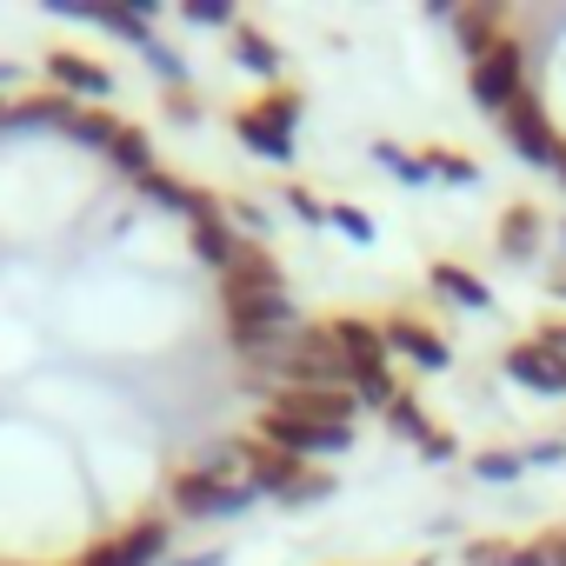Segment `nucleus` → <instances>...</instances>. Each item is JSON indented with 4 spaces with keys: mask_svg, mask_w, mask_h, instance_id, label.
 <instances>
[{
    "mask_svg": "<svg viewBox=\"0 0 566 566\" xmlns=\"http://www.w3.org/2000/svg\"><path fill=\"white\" fill-rule=\"evenodd\" d=\"M187 247H193V260H200L207 273H227V266H233V253H240V227L227 220L220 193H200V207L187 213Z\"/></svg>",
    "mask_w": 566,
    "mask_h": 566,
    "instance_id": "13",
    "label": "nucleus"
},
{
    "mask_svg": "<svg viewBox=\"0 0 566 566\" xmlns=\"http://www.w3.org/2000/svg\"><path fill=\"white\" fill-rule=\"evenodd\" d=\"M546 287H553V301H566V266H559V273L546 280Z\"/></svg>",
    "mask_w": 566,
    "mask_h": 566,
    "instance_id": "36",
    "label": "nucleus"
},
{
    "mask_svg": "<svg viewBox=\"0 0 566 566\" xmlns=\"http://www.w3.org/2000/svg\"><path fill=\"white\" fill-rule=\"evenodd\" d=\"M167 114H174V120H200V101H193V87H167Z\"/></svg>",
    "mask_w": 566,
    "mask_h": 566,
    "instance_id": "34",
    "label": "nucleus"
},
{
    "mask_svg": "<svg viewBox=\"0 0 566 566\" xmlns=\"http://www.w3.org/2000/svg\"><path fill=\"white\" fill-rule=\"evenodd\" d=\"M500 367H506V380H520L526 394H546V400H559V394H566V354H553L539 334L513 340V347L500 354Z\"/></svg>",
    "mask_w": 566,
    "mask_h": 566,
    "instance_id": "14",
    "label": "nucleus"
},
{
    "mask_svg": "<svg viewBox=\"0 0 566 566\" xmlns=\"http://www.w3.org/2000/svg\"><path fill=\"white\" fill-rule=\"evenodd\" d=\"M539 240H546V213L533 200H506L500 220H493V253L526 266V260H539Z\"/></svg>",
    "mask_w": 566,
    "mask_h": 566,
    "instance_id": "16",
    "label": "nucleus"
},
{
    "mask_svg": "<svg viewBox=\"0 0 566 566\" xmlns=\"http://www.w3.org/2000/svg\"><path fill=\"white\" fill-rule=\"evenodd\" d=\"M493 127H500V140H506V147H513V154H520L526 167L553 174V160H559L566 134L553 127V114H546V101H539L533 87H526V94H520V101H513V107H506V114H500Z\"/></svg>",
    "mask_w": 566,
    "mask_h": 566,
    "instance_id": "6",
    "label": "nucleus"
},
{
    "mask_svg": "<svg viewBox=\"0 0 566 566\" xmlns=\"http://www.w3.org/2000/svg\"><path fill=\"white\" fill-rule=\"evenodd\" d=\"M120 127H127V120H120V114H107V107H74V114H67V127H61V134H67V140H74V147H94V154H107V147H114V134H120Z\"/></svg>",
    "mask_w": 566,
    "mask_h": 566,
    "instance_id": "23",
    "label": "nucleus"
},
{
    "mask_svg": "<svg viewBox=\"0 0 566 566\" xmlns=\"http://www.w3.org/2000/svg\"><path fill=\"white\" fill-rule=\"evenodd\" d=\"M413 566H433V559H413Z\"/></svg>",
    "mask_w": 566,
    "mask_h": 566,
    "instance_id": "38",
    "label": "nucleus"
},
{
    "mask_svg": "<svg viewBox=\"0 0 566 566\" xmlns=\"http://www.w3.org/2000/svg\"><path fill=\"white\" fill-rule=\"evenodd\" d=\"M233 447H240V467H247V480L260 486V500H280V506H321V500L340 486L327 467L280 453V447H273V440H260L253 427H247V433H233Z\"/></svg>",
    "mask_w": 566,
    "mask_h": 566,
    "instance_id": "1",
    "label": "nucleus"
},
{
    "mask_svg": "<svg viewBox=\"0 0 566 566\" xmlns=\"http://www.w3.org/2000/svg\"><path fill=\"white\" fill-rule=\"evenodd\" d=\"M559 240H566V227H559Z\"/></svg>",
    "mask_w": 566,
    "mask_h": 566,
    "instance_id": "39",
    "label": "nucleus"
},
{
    "mask_svg": "<svg viewBox=\"0 0 566 566\" xmlns=\"http://www.w3.org/2000/svg\"><path fill=\"white\" fill-rule=\"evenodd\" d=\"M301 114H307V94H301L294 81H280V87H266L260 101L233 107V140H240L247 154L273 160V167H294V154H301Z\"/></svg>",
    "mask_w": 566,
    "mask_h": 566,
    "instance_id": "2",
    "label": "nucleus"
},
{
    "mask_svg": "<svg viewBox=\"0 0 566 566\" xmlns=\"http://www.w3.org/2000/svg\"><path fill=\"white\" fill-rule=\"evenodd\" d=\"M380 420H387V427H394V433H400V440H407L413 453H420V447H427V440L440 433V420H433V413L420 407V394H413V387H400V400H394V407H387Z\"/></svg>",
    "mask_w": 566,
    "mask_h": 566,
    "instance_id": "22",
    "label": "nucleus"
},
{
    "mask_svg": "<svg viewBox=\"0 0 566 566\" xmlns=\"http://www.w3.org/2000/svg\"><path fill=\"white\" fill-rule=\"evenodd\" d=\"M420 167H427V180L480 187V160H473V154H460V147H420Z\"/></svg>",
    "mask_w": 566,
    "mask_h": 566,
    "instance_id": "24",
    "label": "nucleus"
},
{
    "mask_svg": "<svg viewBox=\"0 0 566 566\" xmlns=\"http://www.w3.org/2000/svg\"><path fill=\"white\" fill-rule=\"evenodd\" d=\"M380 334H387V354L407 360V367H420V374H447V367H453V340H447L427 314H413V307L380 314Z\"/></svg>",
    "mask_w": 566,
    "mask_h": 566,
    "instance_id": "7",
    "label": "nucleus"
},
{
    "mask_svg": "<svg viewBox=\"0 0 566 566\" xmlns=\"http://www.w3.org/2000/svg\"><path fill=\"white\" fill-rule=\"evenodd\" d=\"M253 433L273 440L280 453H294V460H314V467L354 447V427H314V420H294V413H260Z\"/></svg>",
    "mask_w": 566,
    "mask_h": 566,
    "instance_id": "9",
    "label": "nucleus"
},
{
    "mask_svg": "<svg viewBox=\"0 0 566 566\" xmlns=\"http://www.w3.org/2000/svg\"><path fill=\"white\" fill-rule=\"evenodd\" d=\"M287 207L307 220V227H327V213H334V200H321V193H307L301 180H287Z\"/></svg>",
    "mask_w": 566,
    "mask_h": 566,
    "instance_id": "31",
    "label": "nucleus"
},
{
    "mask_svg": "<svg viewBox=\"0 0 566 566\" xmlns=\"http://www.w3.org/2000/svg\"><path fill=\"white\" fill-rule=\"evenodd\" d=\"M107 539L120 546V566H167V553H174V520L147 506V513H134L127 526H114Z\"/></svg>",
    "mask_w": 566,
    "mask_h": 566,
    "instance_id": "17",
    "label": "nucleus"
},
{
    "mask_svg": "<svg viewBox=\"0 0 566 566\" xmlns=\"http://www.w3.org/2000/svg\"><path fill=\"white\" fill-rule=\"evenodd\" d=\"M41 74H48L54 94L81 101V107H107V101H114V67L94 61V54H81V48H48Z\"/></svg>",
    "mask_w": 566,
    "mask_h": 566,
    "instance_id": "10",
    "label": "nucleus"
},
{
    "mask_svg": "<svg viewBox=\"0 0 566 566\" xmlns=\"http://www.w3.org/2000/svg\"><path fill=\"white\" fill-rule=\"evenodd\" d=\"M473 473H480V480H520V473H526V453H520V447H480V453H473Z\"/></svg>",
    "mask_w": 566,
    "mask_h": 566,
    "instance_id": "27",
    "label": "nucleus"
},
{
    "mask_svg": "<svg viewBox=\"0 0 566 566\" xmlns=\"http://www.w3.org/2000/svg\"><path fill=\"white\" fill-rule=\"evenodd\" d=\"M526 453V467H559L566 460V440H533V447H520Z\"/></svg>",
    "mask_w": 566,
    "mask_h": 566,
    "instance_id": "33",
    "label": "nucleus"
},
{
    "mask_svg": "<svg viewBox=\"0 0 566 566\" xmlns=\"http://www.w3.org/2000/svg\"><path fill=\"white\" fill-rule=\"evenodd\" d=\"M327 334H334V347H340V360H347L354 380L394 374V354H387V334H380L374 314H327Z\"/></svg>",
    "mask_w": 566,
    "mask_h": 566,
    "instance_id": "12",
    "label": "nucleus"
},
{
    "mask_svg": "<svg viewBox=\"0 0 566 566\" xmlns=\"http://www.w3.org/2000/svg\"><path fill=\"white\" fill-rule=\"evenodd\" d=\"M266 294H287V266H280V253L266 240H240L233 266L213 273V301H220V314H233V307L266 301Z\"/></svg>",
    "mask_w": 566,
    "mask_h": 566,
    "instance_id": "4",
    "label": "nucleus"
},
{
    "mask_svg": "<svg viewBox=\"0 0 566 566\" xmlns=\"http://www.w3.org/2000/svg\"><path fill=\"white\" fill-rule=\"evenodd\" d=\"M327 227H340L347 240H374V213H367V207H354V200H334Z\"/></svg>",
    "mask_w": 566,
    "mask_h": 566,
    "instance_id": "30",
    "label": "nucleus"
},
{
    "mask_svg": "<svg viewBox=\"0 0 566 566\" xmlns=\"http://www.w3.org/2000/svg\"><path fill=\"white\" fill-rule=\"evenodd\" d=\"M260 500V486L240 473V480H227V473H213V467H200V460H187V467H174L167 473V493H160V513L180 526V520H193V526H207V520H233V513H247Z\"/></svg>",
    "mask_w": 566,
    "mask_h": 566,
    "instance_id": "3",
    "label": "nucleus"
},
{
    "mask_svg": "<svg viewBox=\"0 0 566 566\" xmlns=\"http://www.w3.org/2000/svg\"><path fill=\"white\" fill-rule=\"evenodd\" d=\"M460 566H520V539H500V533L467 539L460 546Z\"/></svg>",
    "mask_w": 566,
    "mask_h": 566,
    "instance_id": "26",
    "label": "nucleus"
},
{
    "mask_svg": "<svg viewBox=\"0 0 566 566\" xmlns=\"http://www.w3.org/2000/svg\"><path fill=\"white\" fill-rule=\"evenodd\" d=\"M74 566H120V546H114V539L101 533V539H87V546L74 553Z\"/></svg>",
    "mask_w": 566,
    "mask_h": 566,
    "instance_id": "32",
    "label": "nucleus"
},
{
    "mask_svg": "<svg viewBox=\"0 0 566 566\" xmlns=\"http://www.w3.org/2000/svg\"><path fill=\"white\" fill-rule=\"evenodd\" d=\"M433 14L453 28V41H460V54H467V61H480L486 48H500V41H506V8H493V0H473V8L433 0Z\"/></svg>",
    "mask_w": 566,
    "mask_h": 566,
    "instance_id": "15",
    "label": "nucleus"
},
{
    "mask_svg": "<svg viewBox=\"0 0 566 566\" xmlns=\"http://www.w3.org/2000/svg\"><path fill=\"white\" fill-rule=\"evenodd\" d=\"M520 566H566V520L539 526L533 539H520Z\"/></svg>",
    "mask_w": 566,
    "mask_h": 566,
    "instance_id": "25",
    "label": "nucleus"
},
{
    "mask_svg": "<svg viewBox=\"0 0 566 566\" xmlns=\"http://www.w3.org/2000/svg\"><path fill=\"white\" fill-rule=\"evenodd\" d=\"M260 413H294L314 427H360V400L354 387H280L260 400Z\"/></svg>",
    "mask_w": 566,
    "mask_h": 566,
    "instance_id": "11",
    "label": "nucleus"
},
{
    "mask_svg": "<svg viewBox=\"0 0 566 566\" xmlns=\"http://www.w3.org/2000/svg\"><path fill=\"white\" fill-rule=\"evenodd\" d=\"M427 287H433L447 307H460V314H486V307H493V287H486L473 266H460V260H433V266H427Z\"/></svg>",
    "mask_w": 566,
    "mask_h": 566,
    "instance_id": "18",
    "label": "nucleus"
},
{
    "mask_svg": "<svg viewBox=\"0 0 566 566\" xmlns=\"http://www.w3.org/2000/svg\"><path fill=\"white\" fill-rule=\"evenodd\" d=\"M374 160H387V167H394V180H407V187H427V167H420V154H413V147L374 140Z\"/></svg>",
    "mask_w": 566,
    "mask_h": 566,
    "instance_id": "29",
    "label": "nucleus"
},
{
    "mask_svg": "<svg viewBox=\"0 0 566 566\" xmlns=\"http://www.w3.org/2000/svg\"><path fill=\"white\" fill-rule=\"evenodd\" d=\"M233 67H247V74H260L266 87H280V67H287V61H280V41L260 28V21H233Z\"/></svg>",
    "mask_w": 566,
    "mask_h": 566,
    "instance_id": "19",
    "label": "nucleus"
},
{
    "mask_svg": "<svg viewBox=\"0 0 566 566\" xmlns=\"http://www.w3.org/2000/svg\"><path fill=\"white\" fill-rule=\"evenodd\" d=\"M134 193H140V200H154V207H167V213H180V220L200 207V187H187V180H180V174H167V167H147V174L134 180Z\"/></svg>",
    "mask_w": 566,
    "mask_h": 566,
    "instance_id": "21",
    "label": "nucleus"
},
{
    "mask_svg": "<svg viewBox=\"0 0 566 566\" xmlns=\"http://www.w3.org/2000/svg\"><path fill=\"white\" fill-rule=\"evenodd\" d=\"M180 21H187V28H227V34H233L240 14H233V0H180Z\"/></svg>",
    "mask_w": 566,
    "mask_h": 566,
    "instance_id": "28",
    "label": "nucleus"
},
{
    "mask_svg": "<svg viewBox=\"0 0 566 566\" xmlns=\"http://www.w3.org/2000/svg\"><path fill=\"white\" fill-rule=\"evenodd\" d=\"M553 180H559V187H566V147H559V160H553Z\"/></svg>",
    "mask_w": 566,
    "mask_h": 566,
    "instance_id": "37",
    "label": "nucleus"
},
{
    "mask_svg": "<svg viewBox=\"0 0 566 566\" xmlns=\"http://www.w3.org/2000/svg\"><path fill=\"white\" fill-rule=\"evenodd\" d=\"M54 14H67V21H94L101 34H114V41H134L140 54L160 41L154 34V8L147 0H48Z\"/></svg>",
    "mask_w": 566,
    "mask_h": 566,
    "instance_id": "8",
    "label": "nucleus"
},
{
    "mask_svg": "<svg viewBox=\"0 0 566 566\" xmlns=\"http://www.w3.org/2000/svg\"><path fill=\"white\" fill-rule=\"evenodd\" d=\"M539 340H546L553 354H566V314H553V321H539Z\"/></svg>",
    "mask_w": 566,
    "mask_h": 566,
    "instance_id": "35",
    "label": "nucleus"
},
{
    "mask_svg": "<svg viewBox=\"0 0 566 566\" xmlns=\"http://www.w3.org/2000/svg\"><path fill=\"white\" fill-rule=\"evenodd\" d=\"M526 87H533V81H526V48H520L513 34H506L500 48H486L480 61H467V94H473V107L493 114V120H500Z\"/></svg>",
    "mask_w": 566,
    "mask_h": 566,
    "instance_id": "5",
    "label": "nucleus"
},
{
    "mask_svg": "<svg viewBox=\"0 0 566 566\" xmlns=\"http://www.w3.org/2000/svg\"><path fill=\"white\" fill-rule=\"evenodd\" d=\"M101 160H107V167H114L120 180H140L147 167H160V160H154V134H147V127H134V120H127V127L114 134V147H107Z\"/></svg>",
    "mask_w": 566,
    "mask_h": 566,
    "instance_id": "20",
    "label": "nucleus"
}]
</instances>
